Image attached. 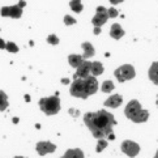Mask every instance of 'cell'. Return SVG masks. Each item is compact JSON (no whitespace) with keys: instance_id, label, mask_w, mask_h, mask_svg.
Wrapping results in <instances>:
<instances>
[{"instance_id":"7","label":"cell","mask_w":158,"mask_h":158,"mask_svg":"<svg viewBox=\"0 0 158 158\" xmlns=\"http://www.w3.org/2000/svg\"><path fill=\"white\" fill-rule=\"evenodd\" d=\"M92 75V63L90 61H84V63L76 69V73L73 76V80H77V78H85Z\"/></svg>"},{"instance_id":"3","label":"cell","mask_w":158,"mask_h":158,"mask_svg":"<svg viewBox=\"0 0 158 158\" xmlns=\"http://www.w3.org/2000/svg\"><path fill=\"white\" fill-rule=\"evenodd\" d=\"M124 114H126L128 119H131L135 123H144L148 120V118H149V111L144 110L143 107H141V105L139 103V101H136V99L131 101V102L127 105Z\"/></svg>"},{"instance_id":"6","label":"cell","mask_w":158,"mask_h":158,"mask_svg":"<svg viewBox=\"0 0 158 158\" xmlns=\"http://www.w3.org/2000/svg\"><path fill=\"white\" fill-rule=\"evenodd\" d=\"M109 19L110 17H109V13H107V9L105 7H98L97 8V13H95V16L92 20V24L95 27H101Z\"/></svg>"},{"instance_id":"12","label":"cell","mask_w":158,"mask_h":158,"mask_svg":"<svg viewBox=\"0 0 158 158\" xmlns=\"http://www.w3.org/2000/svg\"><path fill=\"white\" fill-rule=\"evenodd\" d=\"M68 61H69V64L73 67V68H78L84 61H85V59H84V56H81V55H75V54H72V55H69L68 56Z\"/></svg>"},{"instance_id":"9","label":"cell","mask_w":158,"mask_h":158,"mask_svg":"<svg viewBox=\"0 0 158 158\" xmlns=\"http://www.w3.org/2000/svg\"><path fill=\"white\" fill-rule=\"evenodd\" d=\"M122 150L123 153H126L129 157H136L140 152V146L133 141H124L122 144Z\"/></svg>"},{"instance_id":"16","label":"cell","mask_w":158,"mask_h":158,"mask_svg":"<svg viewBox=\"0 0 158 158\" xmlns=\"http://www.w3.org/2000/svg\"><path fill=\"white\" fill-rule=\"evenodd\" d=\"M63 158H84V153L80 149H69L65 152Z\"/></svg>"},{"instance_id":"28","label":"cell","mask_w":158,"mask_h":158,"mask_svg":"<svg viewBox=\"0 0 158 158\" xmlns=\"http://www.w3.org/2000/svg\"><path fill=\"white\" fill-rule=\"evenodd\" d=\"M17 5H19V7H21V8H24L25 7V2H24V0H20Z\"/></svg>"},{"instance_id":"1","label":"cell","mask_w":158,"mask_h":158,"mask_svg":"<svg viewBox=\"0 0 158 158\" xmlns=\"http://www.w3.org/2000/svg\"><path fill=\"white\" fill-rule=\"evenodd\" d=\"M86 127L90 129L95 139H105L109 137L110 140H114L112 135V127L116 124L114 115L107 112L106 110H99L97 112H88L84 116Z\"/></svg>"},{"instance_id":"4","label":"cell","mask_w":158,"mask_h":158,"mask_svg":"<svg viewBox=\"0 0 158 158\" xmlns=\"http://www.w3.org/2000/svg\"><path fill=\"white\" fill-rule=\"evenodd\" d=\"M39 107H41V110L44 114L55 115V114H58L60 110V99L56 97V95L42 98V99H39Z\"/></svg>"},{"instance_id":"8","label":"cell","mask_w":158,"mask_h":158,"mask_svg":"<svg viewBox=\"0 0 158 158\" xmlns=\"http://www.w3.org/2000/svg\"><path fill=\"white\" fill-rule=\"evenodd\" d=\"M0 15L4 17H13V19H19L22 15V8L19 5H13V7H4L0 10Z\"/></svg>"},{"instance_id":"24","label":"cell","mask_w":158,"mask_h":158,"mask_svg":"<svg viewBox=\"0 0 158 158\" xmlns=\"http://www.w3.org/2000/svg\"><path fill=\"white\" fill-rule=\"evenodd\" d=\"M64 22H65V25H73V24H76V20L73 17H71L69 15H67L64 17Z\"/></svg>"},{"instance_id":"25","label":"cell","mask_w":158,"mask_h":158,"mask_svg":"<svg viewBox=\"0 0 158 158\" xmlns=\"http://www.w3.org/2000/svg\"><path fill=\"white\" fill-rule=\"evenodd\" d=\"M107 13H109V17H116V16H118V10L115 8H109V9H107Z\"/></svg>"},{"instance_id":"21","label":"cell","mask_w":158,"mask_h":158,"mask_svg":"<svg viewBox=\"0 0 158 158\" xmlns=\"http://www.w3.org/2000/svg\"><path fill=\"white\" fill-rule=\"evenodd\" d=\"M107 146V141L103 139H99L98 140V144H97V152H102L105 148Z\"/></svg>"},{"instance_id":"2","label":"cell","mask_w":158,"mask_h":158,"mask_svg":"<svg viewBox=\"0 0 158 158\" xmlns=\"http://www.w3.org/2000/svg\"><path fill=\"white\" fill-rule=\"evenodd\" d=\"M98 89V81L94 76H89L85 78H77L71 85V94L77 98H88L89 95L94 94Z\"/></svg>"},{"instance_id":"11","label":"cell","mask_w":158,"mask_h":158,"mask_svg":"<svg viewBox=\"0 0 158 158\" xmlns=\"http://www.w3.org/2000/svg\"><path fill=\"white\" fill-rule=\"evenodd\" d=\"M123 102V97L119 94H114L111 95V97H109L106 101H105V106L106 107H112V109H116L118 106H120Z\"/></svg>"},{"instance_id":"27","label":"cell","mask_w":158,"mask_h":158,"mask_svg":"<svg viewBox=\"0 0 158 158\" xmlns=\"http://www.w3.org/2000/svg\"><path fill=\"white\" fill-rule=\"evenodd\" d=\"M111 4H119V3H123V0H110Z\"/></svg>"},{"instance_id":"30","label":"cell","mask_w":158,"mask_h":158,"mask_svg":"<svg viewBox=\"0 0 158 158\" xmlns=\"http://www.w3.org/2000/svg\"><path fill=\"white\" fill-rule=\"evenodd\" d=\"M154 158H158V152H157V153H156V157Z\"/></svg>"},{"instance_id":"20","label":"cell","mask_w":158,"mask_h":158,"mask_svg":"<svg viewBox=\"0 0 158 158\" xmlns=\"http://www.w3.org/2000/svg\"><path fill=\"white\" fill-rule=\"evenodd\" d=\"M114 89H115V86H114V82L110 81V80L105 81V82L102 84V88H101V90H102L103 93H110V92H112V90H114Z\"/></svg>"},{"instance_id":"22","label":"cell","mask_w":158,"mask_h":158,"mask_svg":"<svg viewBox=\"0 0 158 158\" xmlns=\"http://www.w3.org/2000/svg\"><path fill=\"white\" fill-rule=\"evenodd\" d=\"M5 48H7L9 52H17V51H19V47L16 46L15 43H12V42L7 43V46H5Z\"/></svg>"},{"instance_id":"18","label":"cell","mask_w":158,"mask_h":158,"mask_svg":"<svg viewBox=\"0 0 158 158\" xmlns=\"http://www.w3.org/2000/svg\"><path fill=\"white\" fill-rule=\"evenodd\" d=\"M71 9L73 10V12H76V13H80L81 10L84 9L82 7V4H81V0H71Z\"/></svg>"},{"instance_id":"19","label":"cell","mask_w":158,"mask_h":158,"mask_svg":"<svg viewBox=\"0 0 158 158\" xmlns=\"http://www.w3.org/2000/svg\"><path fill=\"white\" fill-rule=\"evenodd\" d=\"M8 107V97L3 90H0V111H4Z\"/></svg>"},{"instance_id":"10","label":"cell","mask_w":158,"mask_h":158,"mask_svg":"<svg viewBox=\"0 0 158 158\" xmlns=\"http://www.w3.org/2000/svg\"><path fill=\"white\" fill-rule=\"evenodd\" d=\"M56 149V146L48 141H41V143L37 144V152L41 156H44L47 153H52V152Z\"/></svg>"},{"instance_id":"14","label":"cell","mask_w":158,"mask_h":158,"mask_svg":"<svg viewBox=\"0 0 158 158\" xmlns=\"http://www.w3.org/2000/svg\"><path fill=\"white\" fill-rule=\"evenodd\" d=\"M149 78L156 85H158V61L153 63L149 68Z\"/></svg>"},{"instance_id":"23","label":"cell","mask_w":158,"mask_h":158,"mask_svg":"<svg viewBox=\"0 0 158 158\" xmlns=\"http://www.w3.org/2000/svg\"><path fill=\"white\" fill-rule=\"evenodd\" d=\"M47 42L51 43V44H58V43H59V38L56 37L55 34H50V35L47 37Z\"/></svg>"},{"instance_id":"29","label":"cell","mask_w":158,"mask_h":158,"mask_svg":"<svg viewBox=\"0 0 158 158\" xmlns=\"http://www.w3.org/2000/svg\"><path fill=\"white\" fill-rule=\"evenodd\" d=\"M99 31H101L99 27H95V29H94V34H99Z\"/></svg>"},{"instance_id":"32","label":"cell","mask_w":158,"mask_h":158,"mask_svg":"<svg viewBox=\"0 0 158 158\" xmlns=\"http://www.w3.org/2000/svg\"><path fill=\"white\" fill-rule=\"evenodd\" d=\"M61 158H63V157H61Z\"/></svg>"},{"instance_id":"17","label":"cell","mask_w":158,"mask_h":158,"mask_svg":"<svg viewBox=\"0 0 158 158\" xmlns=\"http://www.w3.org/2000/svg\"><path fill=\"white\" fill-rule=\"evenodd\" d=\"M103 73V65L99 63V61H94L92 63V76H99Z\"/></svg>"},{"instance_id":"13","label":"cell","mask_w":158,"mask_h":158,"mask_svg":"<svg viewBox=\"0 0 158 158\" xmlns=\"http://www.w3.org/2000/svg\"><path fill=\"white\" fill-rule=\"evenodd\" d=\"M110 35L114 38V39H120L124 35V30L122 29V26L119 24H114L111 26V30H110Z\"/></svg>"},{"instance_id":"5","label":"cell","mask_w":158,"mask_h":158,"mask_svg":"<svg viewBox=\"0 0 158 158\" xmlns=\"http://www.w3.org/2000/svg\"><path fill=\"white\" fill-rule=\"evenodd\" d=\"M135 76H136V72H135V68L131 64H124L115 71V77L118 78L119 82L131 80V78H133Z\"/></svg>"},{"instance_id":"31","label":"cell","mask_w":158,"mask_h":158,"mask_svg":"<svg viewBox=\"0 0 158 158\" xmlns=\"http://www.w3.org/2000/svg\"><path fill=\"white\" fill-rule=\"evenodd\" d=\"M15 158H25V157H15Z\"/></svg>"},{"instance_id":"15","label":"cell","mask_w":158,"mask_h":158,"mask_svg":"<svg viewBox=\"0 0 158 158\" xmlns=\"http://www.w3.org/2000/svg\"><path fill=\"white\" fill-rule=\"evenodd\" d=\"M82 48H84V59H89V58H92V56L94 55V47L90 44L89 42H85V43H82Z\"/></svg>"},{"instance_id":"26","label":"cell","mask_w":158,"mask_h":158,"mask_svg":"<svg viewBox=\"0 0 158 158\" xmlns=\"http://www.w3.org/2000/svg\"><path fill=\"white\" fill-rule=\"evenodd\" d=\"M5 46H7V43H5L2 38H0V48H5Z\"/></svg>"}]
</instances>
